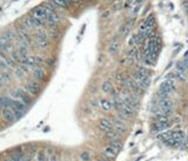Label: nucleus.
I'll return each mask as SVG.
<instances>
[{
  "label": "nucleus",
  "instance_id": "obj_41",
  "mask_svg": "<svg viewBox=\"0 0 188 161\" xmlns=\"http://www.w3.org/2000/svg\"><path fill=\"white\" fill-rule=\"evenodd\" d=\"M0 69H1V59H0Z\"/></svg>",
  "mask_w": 188,
  "mask_h": 161
},
{
  "label": "nucleus",
  "instance_id": "obj_16",
  "mask_svg": "<svg viewBox=\"0 0 188 161\" xmlns=\"http://www.w3.org/2000/svg\"><path fill=\"white\" fill-rule=\"evenodd\" d=\"M175 71L181 72V73H183V74H188V67H187V65L183 62V60L176 62V65H175Z\"/></svg>",
  "mask_w": 188,
  "mask_h": 161
},
{
  "label": "nucleus",
  "instance_id": "obj_34",
  "mask_svg": "<svg viewBox=\"0 0 188 161\" xmlns=\"http://www.w3.org/2000/svg\"><path fill=\"white\" fill-rule=\"evenodd\" d=\"M129 29H131V25H127V26L123 28V31H122V34H123V35H127L128 32H129Z\"/></svg>",
  "mask_w": 188,
  "mask_h": 161
},
{
  "label": "nucleus",
  "instance_id": "obj_15",
  "mask_svg": "<svg viewBox=\"0 0 188 161\" xmlns=\"http://www.w3.org/2000/svg\"><path fill=\"white\" fill-rule=\"evenodd\" d=\"M45 71L40 67H37L33 69V77L34 79H37V80H44L45 79Z\"/></svg>",
  "mask_w": 188,
  "mask_h": 161
},
{
  "label": "nucleus",
  "instance_id": "obj_23",
  "mask_svg": "<svg viewBox=\"0 0 188 161\" xmlns=\"http://www.w3.org/2000/svg\"><path fill=\"white\" fill-rule=\"evenodd\" d=\"M155 121L156 122H169V118H168V115L163 114L155 115Z\"/></svg>",
  "mask_w": 188,
  "mask_h": 161
},
{
  "label": "nucleus",
  "instance_id": "obj_42",
  "mask_svg": "<svg viewBox=\"0 0 188 161\" xmlns=\"http://www.w3.org/2000/svg\"><path fill=\"white\" fill-rule=\"evenodd\" d=\"M185 1H186V0H185Z\"/></svg>",
  "mask_w": 188,
  "mask_h": 161
},
{
  "label": "nucleus",
  "instance_id": "obj_26",
  "mask_svg": "<svg viewBox=\"0 0 188 161\" xmlns=\"http://www.w3.org/2000/svg\"><path fill=\"white\" fill-rule=\"evenodd\" d=\"M112 89H113V87H112V85L109 84V81H106V82L102 84V91H104V92H106V93H111Z\"/></svg>",
  "mask_w": 188,
  "mask_h": 161
},
{
  "label": "nucleus",
  "instance_id": "obj_2",
  "mask_svg": "<svg viewBox=\"0 0 188 161\" xmlns=\"http://www.w3.org/2000/svg\"><path fill=\"white\" fill-rule=\"evenodd\" d=\"M48 14H51L49 11H47L44 6H38L34 7L31 12V15L37 18V19H40V20H46V18L48 17Z\"/></svg>",
  "mask_w": 188,
  "mask_h": 161
},
{
  "label": "nucleus",
  "instance_id": "obj_10",
  "mask_svg": "<svg viewBox=\"0 0 188 161\" xmlns=\"http://www.w3.org/2000/svg\"><path fill=\"white\" fill-rule=\"evenodd\" d=\"M155 24V19L153 15H149L146 20L143 21L142 24H141L140 26V29L139 31H145V29H152L153 26H154Z\"/></svg>",
  "mask_w": 188,
  "mask_h": 161
},
{
  "label": "nucleus",
  "instance_id": "obj_8",
  "mask_svg": "<svg viewBox=\"0 0 188 161\" xmlns=\"http://www.w3.org/2000/svg\"><path fill=\"white\" fill-rule=\"evenodd\" d=\"M99 128L105 133L112 132L113 131V122L111 120H108V119H101L99 121Z\"/></svg>",
  "mask_w": 188,
  "mask_h": 161
},
{
  "label": "nucleus",
  "instance_id": "obj_14",
  "mask_svg": "<svg viewBox=\"0 0 188 161\" xmlns=\"http://www.w3.org/2000/svg\"><path fill=\"white\" fill-rule=\"evenodd\" d=\"M59 22V17L55 13H51L48 14V17L46 18V24L49 25V26H55Z\"/></svg>",
  "mask_w": 188,
  "mask_h": 161
},
{
  "label": "nucleus",
  "instance_id": "obj_28",
  "mask_svg": "<svg viewBox=\"0 0 188 161\" xmlns=\"http://www.w3.org/2000/svg\"><path fill=\"white\" fill-rule=\"evenodd\" d=\"M4 61L6 62L7 66H11V67H13L14 65H15L13 58H10V57H5V55H4Z\"/></svg>",
  "mask_w": 188,
  "mask_h": 161
},
{
  "label": "nucleus",
  "instance_id": "obj_4",
  "mask_svg": "<svg viewBox=\"0 0 188 161\" xmlns=\"http://www.w3.org/2000/svg\"><path fill=\"white\" fill-rule=\"evenodd\" d=\"M24 24L27 28H39V27L44 26V20H40V19H37L34 17H28V18H25L24 19Z\"/></svg>",
  "mask_w": 188,
  "mask_h": 161
},
{
  "label": "nucleus",
  "instance_id": "obj_36",
  "mask_svg": "<svg viewBox=\"0 0 188 161\" xmlns=\"http://www.w3.org/2000/svg\"><path fill=\"white\" fill-rule=\"evenodd\" d=\"M183 62L187 65V67H188V52L185 55H183Z\"/></svg>",
  "mask_w": 188,
  "mask_h": 161
},
{
  "label": "nucleus",
  "instance_id": "obj_12",
  "mask_svg": "<svg viewBox=\"0 0 188 161\" xmlns=\"http://www.w3.org/2000/svg\"><path fill=\"white\" fill-rule=\"evenodd\" d=\"M118 153H119V152H118L114 147H112L111 145L106 146V147H105V149H104V154L106 155L108 159H113V158H115Z\"/></svg>",
  "mask_w": 188,
  "mask_h": 161
},
{
  "label": "nucleus",
  "instance_id": "obj_31",
  "mask_svg": "<svg viewBox=\"0 0 188 161\" xmlns=\"http://www.w3.org/2000/svg\"><path fill=\"white\" fill-rule=\"evenodd\" d=\"M116 80L119 81V82H126V81H127V79H126V77H125L123 74L118 73V74H116Z\"/></svg>",
  "mask_w": 188,
  "mask_h": 161
},
{
  "label": "nucleus",
  "instance_id": "obj_35",
  "mask_svg": "<svg viewBox=\"0 0 188 161\" xmlns=\"http://www.w3.org/2000/svg\"><path fill=\"white\" fill-rule=\"evenodd\" d=\"M142 2H143V0H134L133 6H142Z\"/></svg>",
  "mask_w": 188,
  "mask_h": 161
},
{
  "label": "nucleus",
  "instance_id": "obj_19",
  "mask_svg": "<svg viewBox=\"0 0 188 161\" xmlns=\"http://www.w3.org/2000/svg\"><path fill=\"white\" fill-rule=\"evenodd\" d=\"M118 49H119V40H118V39H114V40H112V42L109 44V53H112V54L116 53Z\"/></svg>",
  "mask_w": 188,
  "mask_h": 161
},
{
  "label": "nucleus",
  "instance_id": "obj_32",
  "mask_svg": "<svg viewBox=\"0 0 188 161\" xmlns=\"http://www.w3.org/2000/svg\"><path fill=\"white\" fill-rule=\"evenodd\" d=\"M12 161H25V160H24V158L21 155H14L13 158H12Z\"/></svg>",
  "mask_w": 188,
  "mask_h": 161
},
{
  "label": "nucleus",
  "instance_id": "obj_17",
  "mask_svg": "<svg viewBox=\"0 0 188 161\" xmlns=\"http://www.w3.org/2000/svg\"><path fill=\"white\" fill-rule=\"evenodd\" d=\"M113 128L118 133H123L126 131V126L123 125V122L120 120H114L113 121Z\"/></svg>",
  "mask_w": 188,
  "mask_h": 161
},
{
  "label": "nucleus",
  "instance_id": "obj_13",
  "mask_svg": "<svg viewBox=\"0 0 188 161\" xmlns=\"http://www.w3.org/2000/svg\"><path fill=\"white\" fill-rule=\"evenodd\" d=\"M127 55H128V59H129V60H132V61L138 60L139 57H140V54H139V49L136 48V46H133L129 51H128Z\"/></svg>",
  "mask_w": 188,
  "mask_h": 161
},
{
  "label": "nucleus",
  "instance_id": "obj_3",
  "mask_svg": "<svg viewBox=\"0 0 188 161\" xmlns=\"http://www.w3.org/2000/svg\"><path fill=\"white\" fill-rule=\"evenodd\" d=\"M160 109H161L162 114L169 115L173 112V102L170 99H161L159 101V105H158Z\"/></svg>",
  "mask_w": 188,
  "mask_h": 161
},
{
  "label": "nucleus",
  "instance_id": "obj_11",
  "mask_svg": "<svg viewBox=\"0 0 188 161\" xmlns=\"http://www.w3.org/2000/svg\"><path fill=\"white\" fill-rule=\"evenodd\" d=\"M25 89L31 95H37L38 92H39V85L37 82H34V81H29V82H27V85L25 86Z\"/></svg>",
  "mask_w": 188,
  "mask_h": 161
},
{
  "label": "nucleus",
  "instance_id": "obj_33",
  "mask_svg": "<svg viewBox=\"0 0 188 161\" xmlns=\"http://www.w3.org/2000/svg\"><path fill=\"white\" fill-rule=\"evenodd\" d=\"M49 34H51V37H52V38H57V37H58V31H57V29H51V31H49Z\"/></svg>",
  "mask_w": 188,
  "mask_h": 161
},
{
  "label": "nucleus",
  "instance_id": "obj_20",
  "mask_svg": "<svg viewBox=\"0 0 188 161\" xmlns=\"http://www.w3.org/2000/svg\"><path fill=\"white\" fill-rule=\"evenodd\" d=\"M159 139L163 142L170 140V139H173V132H162L161 134H159Z\"/></svg>",
  "mask_w": 188,
  "mask_h": 161
},
{
  "label": "nucleus",
  "instance_id": "obj_6",
  "mask_svg": "<svg viewBox=\"0 0 188 161\" xmlns=\"http://www.w3.org/2000/svg\"><path fill=\"white\" fill-rule=\"evenodd\" d=\"M8 105L11 108H13L15 112H19V113L24 112L25 108H26L25 104L22 101L18 100V99H13V98H8Z\"/></svg>",
  "mask_w": 188,
  "mask_h": 161
},
{
  "label": "nucleus",
  "instance_id": "obj_37",
  "mask_svg": "<svg viewBox=\"0 0 188 161\" xmlns=\"http://www.w3.org/2000/svg\"><path fill=\"white\" fill-rule=\"evenodd\" d=\"M49 161H58V156L55 154H53L51 158H49Z\"/></svg>",
  "mask_w": 188,
  "mask_h": 161
},
{
  "label": "nucleus",
  "instance_id": "obj_29",
  "mask_svg": "<svg viewBox=\"0 0 188 161\" xmlns=\"http://www.w3.org/2000/svg\"><path fill=\"white\" fill-rule=\"evenodd\" d=\"M7 44H11V42L8 41V39H7L5 35H2V37L0 38V49H1V48H4Z\"/></svg>",
  "mask_w": 188,
  "mask_h": 161
},
{
  "label": "nucleus",
  "instance_id": "obj_1",
  "mask_svg": "<svg viewBox=\"0 0 188 161\" xmlns=\"http://www.w3.org/2000/svg\"><path fill=\"white\" fill-rule=\"evenodd\" d=\"M31 94L27 92L26 89H24V88H18V89H15L12 92L11 94V96L13 98V99H18V100L22 101L25 105L27 104H31V96H29Z\"/></svg>",
  "mask_w": 188,
  "mask_h": 161
},
{
  "label": "nucleus",
  "instance_id": "obj_9",
  "mask_svg": "<svg viewBox=\"0 0 188 161\" xmlns=\"http://www.w3.org/2000/svg\"><path fill=\"white\" fill-rule=\"evenodd\" d=\"M169 127H170V122H156L154 127L152 128V131L155 133H162V132H166Z\"/></svg>",
  "mask_w": 188,
  "mask_h": 161
},
{
  "label": "nucleus",
  "instance_id": "obj_27",
  "mask_svg": "<svg viewBox=\"0 0 188 161\" xmlns=\"http://www.w3.org/2000/svg\"><path fill=\"white\" fill-rule=\"evenodd\" d=\"M80 159L82 161H91V154L86 151H84L80 153Z\"/></svg>",
  "mask_w": 188,
  "mask_h": 161
},
{
  "label": "nucleus",
  "instance_id": "obj_30",
  "mask_svg": "<svg viewBox=\"0 0 188 161\" xmlns=\"http://www.w3.org/2000/svg\"><path fill=\"white\" fill-rule=\"evenodd\" d=\"M37 161H47L46 154L44 152H38V154H37Z\"/></svg>",
  "mask_w": 188,
  "mask_h": 161
},
{
  "label": "nucleus",
  "instance_id": "obj_38",
  "mask_svg": "<svg viewBox=\"0 0 188 161\" xmlns=\"http://www.w3.org/2000/svg\"><path fill=\"white\" fill-rule=\"evenodd\" d=\"M185 145H186V147H188V135L186 136V140H185Z\"/></svg>",
  "mask_w": 188,
  "mask_h": 161
},
{
  "label": "nucleus",
  "instance_id": "obj_40",
  "mask_svg": "<svg viewBox=\"0 0 188 161\" xmlns=\"http://www.w3.org/2000/svg\"><path fill=\"white\" fill-rule=\"evenodd\" d=\"M99 161H108V160H106V159H100Z\"/></svg>",
  "mask_w": 188,
  "mask_h": 161
},
{
  "label": "nucleus",
  "instance_id": "obj_7",
  "mask_svg": "<svg viewBox=\"0 0 188 161\" xmlns=\"http://www.w3.org/2000/svg\"><path fill=\"white\" fill-rule=\"evenodd\" d=\"M2 118L7 121V122H13L15 119H17V113H15V111H14L13 108L11 107H5L2 108Z\"/></svg>",
  "mask_w": 188,
  "mask_h": 161
},
{
  "label": "nucleus",
  "instance_id": "obj_25",
  "mask_svg": "<svg viewBox=\"0 0 188 161\" xmlns=\"http://www.w3.org/2000/svg\"><path fill=\"white\" fill-rule=\"evenodd\" d=\"M111 146L114 147L118 152H120L121 148H122V143H121L120 140H114V141H111Z\"/></svg>",
  "mask_w": 188,
  "mask_h": 161
},
{
  "label": "nucleus",
  "instance_id": "obj_24",
  "mask_svg": "<svg viewBox=\"0 0 188 161\" xmlns=\"http://www.w3.org/2000/svg\"><path fill=\"white\" fill-rule=\"evenodd\" d=\"M136 71H138L140 74H142L143 77H146V78H149V77H151V71L147 69L146 67H139Z\"/></svg>",
  "mask_w": 188,
  "mask_h": 161
},
{
  "label": "nucleus",
  "instance_id": "obj_5",
  "mask_svg": "<svg viewBox=\"0 0 188 161\" xmlns=\"http://www.w3.org/2000/svg\"><path fill=\"white\" fill-rule=\"evenodd\" d=\"M48 37H47V33L45 31H39L37 33V45L40 47V48H47L48 47Z\"/></svg>",
  "mask_w": 188,
  "mask_h": 161
},
{
  "label": "nucleus",
  "instance_id": "obj_22",
  "mask_svg": "<svg viewBox=\"0 0 188 161\" xmlns=\"http://www.w3.org/2000/svg\"><path fill=\"white\" fill-rule=\"evenodd\" d=\"M55 6H59L61 8H66L68 6V2L66 0H52Z\"/></svg>",
  "mask_w": 188,
  "mask_h": 161
},
{
  "label": "nucleus",
  "instance_id": "obj_39",
  "mask_svg": "<svg viewBox=\"0 0 188 161\" xmlns=\"http://www.w3.org/2000/svg\"><path fill=\"white\" fill-rule=\"evenodd\" d=\"M66 1H67L68 4H69V2H74V1H78V0H66Z\"/></svg>",
  "mask_w": 188,
  "mask_h": 161
},
{
  "label": "nucleus",
  "instance_id": "obj_18",
  "mask_svg": "<svg viewBox=\"0 0 188 161\" xmlns=\"http://www.w3.org/2000/svg\"><path fill=\"white\" fill-rule=\"evenodd\" d=\"M100 105H101V108H102L104 111H106V112L111 111V109H112V107H113L112 102H111L109 100H107V99H101Z\"/></svg>",
  "mask_w": 188,
  "mask_h": 161
},
{
  "label": "nucleus",
  "instance_id": "obj_21",
  "mask_svg": "<svg viewBox=\"0 0 188 161\" xmlns=\"http://www.w3.org/2000/svg\"><path fill=\"white\" fill-rule=\"evenodd\" d=\"M106 138H107L109 141H114V140H119V133L116 131H112V132H108L106 134Z\"/></svg>",
  "mask_w": 188,
  "mask_h": 161
}]
</instances>
